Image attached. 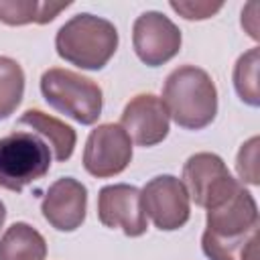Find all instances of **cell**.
Segmentation results:
<instances>
[{
  "label": "cell",
  "mask_w": 260,
  "mask_h": 260,
  "mask_svg": "<svg viewBox=\"0 0 260 260\" xmlns=\"http://www.w3.org/2000/svg\"><path fill=\"white\" fill-rule=\"evenodd\" d=\"M98 217L106 228H120L128 238H138L148 228L142 193L138 187L126 183L106 185L100 189Z\"/></svg>",
  "instance_id": "9"
},
{
  "label": "cell",
  "mask_w": 260,
  "mask_h": 260,
  "mask_svg": "<svg viewBox=\"0 0 260 260\" xmlns=\"http://www.w3.org/2000/svg\"><path fill=\"white\" fill-rule=\"evenodd\" d=\"M4 219H6V207H4V203L0 201V228L4 225Z\"/></svg>",
  "instance_id": "22"
},
{
  "label": "cell",
  "mask_w": 260,
  "mask_h": 260,
  "mask_svg": "<svg viewBox=\"0 0 260 260\" xmlns=\"http://www.w3.org/2000/svg\"><path fill=\"white\" fill-rule=\"evenodd\" d=\"M43 217L59 232H75L87 211V189L73 177L57 179L45 193L41 203Z\"/></svg>",
  "instance_id": "11"
},
{
  "label": "cell",
  "mask_w": 260,
  "mask_h": 260,
  "mask_svg": "<svg viewBox=\"0 0 260 260\" xmlns=\"http://www.w3.org/2000/svg\"><path fill=\"white\" fill-rule=\"evenodd\" d=\"M258 69H260V49L258 47H252L250 51L240 55L234 65V87H236L240 100L252 108L260 106Z\"/></svg>",
  "instance_id": "18"
},
{
  "label": "cell",
  "mask_w": 260,
  "mask_h": 260,
  "mask_svg": "<svg viewBox=\"0 0 260 260\" xmlns=\"http://www.w3.org/2000/svg\"><path fill=\"white\" fill-rule=\"evenodd\" d=\"M69 2L55 4V2H39V0H0V22L10 26L22 24H47L55 20Z\"/></svg>",
  "instance_id": "15"
},
{
  "label": "cell",
  "mask_w": 260,
  "mask_h": 260,
  "mask_svg": "<svg viewBox=\"0 0 260 260\" xmlns=\"http://www.w3.org/2000/svg\"><path fill=\"white\" fill-rule=\"evenodd\" d=\"M201 248L209 260H258V228L236 238H217L203 232Z\"/></svg>",
  "instance_id": "16"
},
{
  "label": "cell",
  "mask_w": 260,
  "mask_h": 260,
  "mask_svg": "<svg viewBox=\"0 0 260 260\" xmlns=\"http://www.w3.org/2000/svg\"><path fill=\"white\" fill-rule=\"evenodd\" d=\"M47 242L24 221L12 223L0 238V260H45Z\"/></svg>",
  "instance_id": "14"
},
{
  "label": "cell",
  "mask_w": 260,
  "mask_h": 260,
  "mask_svg": "<svg viewBox=\"0 0 260 260\" xmlns=\"http://www.w3.org/2000/svg\"><path fill=\"white\" fill-rule=\"evenodd\" d=\"M258 144H260V138L258 136H252L250 140H246L236 156V171L240 175V179L244 183H250V185H258L260 183V177H258Z\"/></svg>",
  "instance_id": "19"
},
{
  "label": "cell",
  "mask_w": 260,
  "mask_h": 260,
  "mask_svg": "<svg viewBox=\"0 0 260 260\" xmlns=\"http://www.w3.org/2000/svg\"><path fill=\"white\" fill-rule=\"evenodd\" d=\"M258 228V203L254 195L238 187L234 195H230L223 203L213 209H207V234L217 238H236L250 230Z\"/></svg>",
  "instance_id": "12"
},
{
  "label": "cell",
  "mask_w": 260,
  "mask_h": 260,
  "mask_svg": "<svg viewBox=\"0 0 260 260\" xmlns=\"http://www.w3.org/2000/svg\"><path fill=\"white\" fill-rule=\"evenodd\" d=\"M171 8L179 12L187 20H205L217 14L223 4L221 2H207V0H171Z\"/></svg>",
  "instance_id": "20"
},
{
  "label": "cell",
  "mask_w": 260,
  "mask_h": 260,
  "mask_svg": "<svg viewBox=\"0 0 260 260\" xmlns=\"http://www.w3.org/2000/svg\"><path fill=\"white\" fill-rule=\"evenodd\" d=\"M132 160V140L120 124H100L85 140L83 169L98 179L120 175Z\"/></svg>",
  "instance_id": "6"
},
{
  "label": "cell",
  "mask_w": 260,
  "mask_h": 260,
  "mask_svg": "<svg viewBox=\"0 0 260 260\" xmlns=\"http://www.w3.org/2000/svg\"><path fill=\"white\" fill-rule=\"evenodd\" d=\"M18 124L28 126V128L37 130L39 134H43L45 138H49L53 154L59 162H65L71 158V154L75 150L77 134L69 124H65V122H61V120H57V118H53L41 110H26L18 118Z\"/></svg>",
  "instance_id": "13"
},
{
  "label": "cell",
  "mask_w": 260,
  "mask_h": 260,
  "mask_svg": "<svg viewBox=\"0 0 260 260\" xmlns=\"http://www.w3.org/2000/svg\"><path fill=\"white\" fill-rule=\"evenodd\" d=\"M24 95V71L18 61L0 57V120L16 112Z\"/></svg>",
  "instance_id": "17"
},
{
  "label": "cell",
  "mask_w": 260,
  "mask_h": 260,
  "mask_svg": "<svg viewBox=\"0 0 260 260\" xmlns=\"http://www.w3.org/2000/svg\"><path fill=\"white\" fill-rule=\"evenodd\" d=\"M51 169V150L32 132L16 130L0 138V187L20 193Z\"/></svg>",
  "instance_id": "4"
},
{
  "label": "cell",
  "mask_w": 260,
  "mask_h": 260,
  "mask_svg": "<svg viewBox=\"0 0 260 260\" xmlns=\"http://www.w3.org/2000/svg\"><path fill=\"white\" fill-rule=\"evenodd\" d=\"M256 10H258V4H256V2L248 4V6L242 10V26L246 28L248 22H252V24H250V32H248L252 39H258V24H256L258 18H256Z\"/></svg>",
  "instance_id": "21"
},
{
  "label": "cell",
  "mask_w": 260,
  "mask_h": 260,
  "mask_svg": "<svg viewBox=\"0 0 260 260\" xmlns=\"http://www.w3.org/2000/svg\"><path fill=\"white\" fill-rule=\"evenodd\" d=\"M120 37L116 26L95 14L81 12L71 16L55 37L57 55L87 71H98L108 65L118 49Z\"/></svg>",
  "instance_id": "2"
},
{
  "label": "cell",
  "mask_w": 260,
  "mask_h": 260,
  "mask_svg": "<svg viewBox=\"0 0 260 260\" xmlns=\"http://www.w3.org/2000/svg\"><path fill=\"white\" fill-rule=\"evenodd\" d=\"M169 112L162 100L154 93L134 95L122 112L120 126L126 130L130 140L138 146H154L169 134Z\"/></svg>",
  "instance_id": "10"
},
{
  "label": "cell",
  "mask_w": 260,
  "mask_h": 260,
  "mask_svg": "<svg viewBox=\"0 0 260 260\" xmlns=\"http://www.w3.org/2000/svg\"><path fill=\"white\" fill-rule=\"evenodd\" d=\"M183 185L195 205L213 209L234 195L240 183L232 177L221 156L213 152H195L183 165Z\"/></svg>",
  "instance_id": "5"
},
{
  "label": "cell",
  "mask_w": 260,
  "mask_h": 260,
  "mask_svg": "<svg viewBox=\"0 0 260 260\" xmlns=\"http://www.w3.org/2000/svg\"><path fill=\"white\" fill-rule=\"evenodd\" d=\"M140 193L144 213L152 219V223L158 230L173 232L189 221L191 199L181 179L173 175L152 177Z\"/></svg>",
  "instance_id": "7"
},
{
  "label": "cell",
  "mask_w": 260,
  "mask_h": 260,
  "mask_svg": "<svg viewBox=\"0 0 260 260\" xmlns=\"http://www.w3.org/2000/svg\"><path fill=\"white\" fill-rule=\"evenodd\" d=\"M162 104L169 118L185 130L209 126L217 114V89L209 73L195 65L173 69L162 87Z\"/></svg>",
  "instance_id": "1"
},
{
  "label": "cell",
  "mask_w": 260,
  "mask_h": 260,
  "mask_svg": "<svg viewBox=\"0 0 260 260\" xmlns=\"http://www.w3.org/2000/svg\"><path fill=\"white\" fill-rule=\"evenodd\" d=\"M181 41L179 26L162 12L146 10L134 20L132 45L136 57L148 67H158L171 61L181 51Z\"/></svg>",
  "instance_id": "8"
},
{
  "label": "cell",
  "mask_w": 260,
  "mask_h": 260,
  "mask_svg": "<svg viewBox=\"0 0 260 260\" xmlns=\"http://www.w3.org/2000/svg\"><path fill=\"white\" fill-rule=\"evenodd\" d=\"M41 93L53 110L73 118L83 126L93 124L102 116V87L93 79L71 69H47L41 75Z\"/></svg>",
  "instance_id": "3"
}]
</instances>
